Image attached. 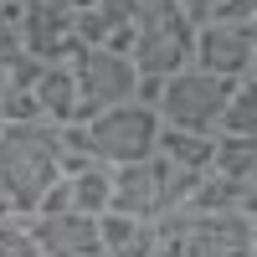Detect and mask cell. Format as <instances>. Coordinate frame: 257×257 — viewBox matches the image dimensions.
<instances>
[{"instance_id":"1","label":"cell","mask_w":257,"mask_h":257,"mask_svg":"<svg viewBox=\"0 0 257 257\" xmlns=\"http://www.w3.org/2000/svg\"><path fill=\"white\" fill-rule=\"evenodd\" d=\"M62 123L47 118H26V123H6L0 118V196L11 211L31 216L41 196L52 190L62 175Z\"/></svg>"},{"instance_id":"2","label":"cell","mask_w":257,"mask_h":257,"mask_svg":"<svg viewBox=\"0 0 257 257\" xmlns=\"http://www.w3.org/2000/svg\"><path fill=\"white\" fill-rule=\"evenodd\" d=\"M190 47H196V21L175 0H139L134 26H128V57L139 67V93L134 98L155 103L160 82L170 72L190 67Z\"/></svg>"},{"instance_id":"3","label":"cell","mask_w":257,"mask_h":257,"mask_svg":"<svg viewBox=\"0 0 257 257\" xmlns=\"http://www.w3.org/2000/svg\"><path fill=\"white\" fill-rule=\"evenodd\" d=\"M155 134H160V113L144 98H128V103L98 108L77 123H62V144H72V149H82V155H93L103 165L155 155Z\"/></svg>"},{"instance_id":"4","label":"cell","mask_w":257,"mask_h":257,"mask_svg":"<svg viewBox=\"0 0 257 257\" xmlns=\"http://www.w3.org/2000/svg\"><path fill=\"white\" fill-rule=\"evenodd\" d=\"M165 257H252L257 216L252 211H160Z\"/></svg>"},{"instance_id":"5","label":"cell","mask_w":257,"mask_h":257,"mask_svg":"<svg viewBox=\"0 0 257 257\" xmlns=\"http://www.w3.org/2000/svg\"><path fill=\"white\" fill-rule=\"evenodd\" d=\"M237 77H216V72H201L196 62L180 72H170L155 93V113L170 128H196V134H216V118H221V103L231 93Z\"/></svg>"},{"instance_id":"6","label":"cell","mask_w":257,"mask_h":257,"mask_svg":"<svg viewBox=\"0 0 257 257\" xmlns=\"http://www.w3.org/2000/svg\"><path fill=\"white\" fill-rule=\"evenodd\" d=\"M67 62H72V77H77L82 118L98 113V108H113V103H128L139 93V67L123 47H77Z\"/></svg>"},{"instance_id":"7","label":"cell","mask_w":257,"mask_h":257,"mask_svg":"<svg viewBox=\"0 0 257 257\" xmlns=\"http://www.w3.org/2000/svg\"><path fill=\"white\" fill-rule=\"evenodd\" d=\"M190 62L216 77H247L257 72V21H196V47Z\"/></svg>"},{"instance_id":"8","label":"cell","mask_w":257,"mask_h":257,"mask_svg":"<svg viewBox=\"0 0 257 257\" xmlns=\"http://www.w3.org/2000/svg\"><path fill=\"white\" fill-rule=\"evenodd\" d=\"M11 16H16V31L26 41V52L36 62H67L82 41H77V26L62 0H11Z\"/></svg>"},{"instance_id":"9","label":"cell","mask_w":257,"mask_h":257,"mask_svg":"<svg viewBox=\"0 0 257 257\" xmlns=\"http://www.w3.org/2000/svg\"><path fill=\"white\" fill-rule=\"evenodd\" d=\"M26 231L36 242V257H103L98 247V216L77 206H47L31 211Z\"/></svg>"},{"instance_id":"10","label":"cell","mask_w":257,"mask_h":257,"mask_svg":"<svg viewBox=\"0 0 257 257\" xmlns=\"http://www.w3.org/2000/svg\"><path fill=\"white\" fill-rule=\"evenodd\" d=\"M165 201V155H144V160H123L113 165V211H134V216H155Z\"/></svg>"},{"instance_id":"11","label":"cell","mask_w":257,"mask_h":257,"mask_svg":"<svg viewBox=\"0 0 257 257\" xmlns=\"http://www.w3.org/2000/svg\"><path fill=\"white\" fill-rule=\"evenodd\" d=\"M98 247L103 257H160V226L155 216L134 211H98Z\"/></svg>"},{"instance_id":"12","label":"cell","mask_w":257,"mask_h":257,"mask_svg":"<svg viewBox=\"0 0 257 257\" xmlns=\"http://www.w3.org/2000/svg\"><path fill=\"white\" fill-rule=\"evenodd\" d=\"M139 0H93L72 16L82 47H123L128 52V26H134Z\"/></svg>"},{"instance_id":"13","label":"cell","mask_w":257,"mask_h":257,"mask_svg":"<svg viewBox=\"0 0 257 257\" xmlns=\"http://www.w3.org/2000/svg\"><path fill=\"white\" fill-rule=\"evenodd\" d=\"M31 93H36V108L47 123H77V77H72V62H41L36 77H31Z\"/></svg>"},{"instance_id":"14","label":"cell","mask_w":257,"mask_h":257,"mask_svg":"<svg viewBox=\"0 0 257 257\" xmlns=\"http://www.w3.org/2000/svg\"><path fill=\"white\" fill-rule=\"evenodd\" d=\"M155 155H165L170 165H180V170H211L216 134H196V128H170V123H160Z\"/></svg>"},{"instance_id":"15","label":"cell","mask_w":257,"mask_h":257,"mask_svg":"<svg viewBox=\"0 0 257 257\" xmlns=\"http://www.w3.org/2000/svg\"><path fill=\"white\" fill-rule=\"evenodd\" d=\"M216 134H257V72L231 82L221 118H216Z\"/></svg>"},{"instance_id":"16","label":"cell","mask_w":257,"mask_h":257,"mask_svg":"<svg viewBox=\"0 0 257 257\" xmlns=\"http://www.w3.org/2000/svg\"><path fill=\"white\" fill-rule=\"evenodd\" d=\"M211 170L231 180H257V134H216Z\"/></svg>"},{"instance_id":"17","label":"cell","mask_w":257,"mask_h":257,"mask_svg":"<svg viewBox=\"0 0 257 257\" xmlns=\"http://www.w3.org/2000/svg\"><path fill=\"white\" fill-rule=\"evenodd\" d=\"M0 118H6V123L41 118V108H36V93L26 88V82H0Z\"/></svg>"},{"instance_id":"18","label":"cell","mask_w":257,"mask_h":257,"mask_svg":"<svg viewBox=\"0 0 257 257\" xmlns=\"http://www.w3.org/2000/svg\"><path fill=\"white\" fill-rule=\"evenodd\" d=\"M0 257H36V242L21 211H0Z\"/></svg>"},{"instance_id":"19","label":"cell","mask_w":257,"mask_h":257,"mask_svg":"<svg viewBox=\"0 0 257 257\" xmlns=\"http://www.w3.org/2000/svg\"><path fill=\"white\" fill-rule=\"evenodd\" d=\"M21 57H31V52H26V41H21V31H16L11 6H0V72H6V67H16Z\"/></svg>"},{"instance_id":"20","label":"cell","mask_w":257,"mask_h":257,"mask_svg":"<svg viewBox=\"0 0 257 257\" xmlns=\"http://www.w3.org/2000/svg\"><path fill=\"white\" fill-rule=\"evenodd\" d=\"M211 16L216 21H257V0H216Z\"/></svg>"},{"instance_id":"21","label":"cell","mask_w":257,"mask_h":257,"mask_svg":"<svg viewBox=\"0 0 257 257\" xmlns=\"http://www.w3.org/2000/svg\"><path fill=\"white\" fill-rule=\"evenodd\" d=\"M175 6H180V11L190 16V21H206V16H211V6H216V0H175Z\"/></svg>"},{"instance_id":"22","label":"cell","mask_w":257,"mask_h":257,"mask_svg":"<svg viewBox=\"0 0 257 257\" xmlns=\"http://www.w3.org/2000/svg\"><path fill=\"white\" fill-rule=\"evenodd\" d=\"M62 6H67V11H82V6H93V0H62Z\"/></svg>"},{"instance_id":"23","label":"cell","mask_w":257,"mask_h":257,"mask_svg":"<svg viewBox=\"0 0 257 257\" xmlns=\"http://www.w3.org/2000/svg\"><path fill=\"white\" fill-rule=\"evenodd\" d=\"M0 211H11V206H6V196H0Z\"/></svg>"},{"instance_id":"24","label":"cell","mask_w":257,"mask_h":257,"mask_svg":"<svg viewBox=\"0 0 257 257\" xmlns=\"http://www.w3.org/2000/svg\"><path fill=\"white\" fill-rule=\"evenodd\" d=\"M0 6H11V0H0Z\"/></svg>"},{"instance_id":"25","label":"cell","mask_w":257,"mask_h":257,"mask_svg":"<svg viewBox=\"0 0 257 257\" xmlns=\"http://www.w3.org/2000/svg\"><path fill=\"white\" fill-rule=\"evenodd\" d=\"M0 82H6V72H0Z\"/></svg>"}]
</instances>
